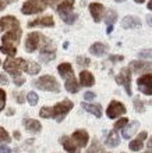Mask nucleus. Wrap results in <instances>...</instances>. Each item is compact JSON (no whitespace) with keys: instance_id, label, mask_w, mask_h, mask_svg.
Wrapping results in <instances>:
<instances>
[{"instance_id":"4468645a","label":"nucleus","mask_w":152,"mask_h":153,"mask_svg":"<svg viewBox=\"0 0 152 153\" xmlns=\"http://www.w3.org/2000/svg\"><path fill=\"white\" fill-rule=\"evenodd\" d=\"M89 11H91V16L94 18L95 22H99L102 18H103V14H105V8L102 4L99 3H92L89 4Z\"/></svg>"},{"instance_id":"c9c22d12","label":"nucleus","mask_w":152,"mask_h":153,"mask_svg":"<svg viewBox=\"0 0 152 153\" xmlns=\"http://www.w3.org/2000/svg\"><path fill=\"white\" fill-rule=\"evenodd\" d=\"M77 61H78V64H81V65H89L88 59H84V57H81V56L77 59Z\"/></svg>"},{"instance_id":"dca6fc26","label":"nucleus","mask_w":152,"mask_h":153,"mask_svg":"<svg viewBox=\"0 0 152 153\" xmlns=\"http://www.w3.org/2000/svg\"><path fill=\"white\" fill-rule=\"evenodd\" d=\"M88 132L87 131H84V129H78V131H76V132L73 134V141L76 142L77 145L80 146V148H82V146H87V143H88Z\"/></svg>"},{"instance_id":"ea45409f","label":"nucleus","mask_w":152,"mask_h":153,"mask_svg":"<svg viewBox=\"0 0 152 153\" xmlns=\"http://www.w3.org/2000/svg\"><path fill=\"white\" fill-rule=\"evenodd\" d=\"M16 99H17V102H18V103H22V100H24V96H22L21 93L17 92L16 93Z\"/></svg>"},{"instance_id":"f704fd0d","label":"nucleus","mask_w":152,"mask_h":153,"mask_svg":"<svg viewBox=\"0 0 152 153\" xmlns=\"http://www.w3.org/2000/svg\"><path fill=\"white\" fill-rule=\"evenodd\" d=\"M140 57H144V59H149V57H152V49H145V50H141V52H140Z\"/></svg>"},{"instance_id":"09e8293b","label":"nucleus","mask_w":152,"mask_h":153,"mask_svg":"<svg viewBox=\"0 0 152 153\" xmlns=\"http://www.w3.org/2000/svg\"><path fill=\"white\" fill-rule=\"evenodd\" d=\"M14 137H16L17 139H18V138H20V132H14Z\"/></svg>"},{"instance_id":"603ef678","label":"nucleus","mask_w":152,"mask_h":153,"mask_svg":"<svg viewBox=\"0 0 152 153\" xmlns=\"http://www.w3.org/2000/svg\"><path fill=\"white\" fill-rule=\"evenodd\" d=\"M116 1H123V0H116Z\"/></svg>"},{"instance_id":"ddd939ff","label":"nucleus","mask_w":152,"mask_h":153,"mask_svg":"<svg viewBox=\"0 0 152 153\" xmlns=\"http://www.w3.org/2000/svg\"><path fill=\"white\" fill-rule=\"evenodd\" d=\"M20 25H18V20H17L16 17H3L1 20H0V32L4 31V29H14V28H18Z\"/></svg>"},{"instance_id":"2eb2a0df","label":"nucleus","mask_w":152,"mask_h":153,"mask_svg":"<svg viewBox=\"0 0 152 153\" xmlns=\"http://www.w3.org/2000/svg\"><path fill=\"white\" fill-rule=\"evenodd\" d=\"M55 25V21H53L52 17H40V18H36L34 21H29L28 27L29 28H34V27H53Z\"/></svg>"},{"instance_id":"58836bf2","label":"nucleus","mask_w":152,"mask_h":153,"mask_svg":"<svg viewBox=\"0 0 152 153\" xmlns=\"http://www.w3.org/2000/svg\"><path fill=\"white\" fill-rule=\"evenodd\" d=\"M0 153H11V149L7 146H0Z\"/></svg>"},{"instance_id":"37998d69","label":"nucleus","mask_w":152,"mask_h":153,"mask_svg":"<svg viewBox=\"0 0 152 153\" xmlns=\"http://www.w3.org/2000/svg\"><path fill=\"white\" fill-rule=\"evenodd\" d=\"M147 22H148V25L152 28V14H149V16H147Z\"/></svg>"},{"instance_id":"c03bdc74","label":"nucleus","mask_w":152,"mask_h":153,"mask_svg":"<svg viewBox=\"0 0 152 153\" xmlns=\"http://www.w3.org/2000/svg\"><path fill=\"white\" fill-rule=\"evenodd\" d=\"M147 146H148V149H149V150H152V137L149 138V141H148V145H147Z\"/></svg>"},{"instance_id":"f8f14e48","label":"nucleus","mask_w":152,"mask_h":153,"mask_svg":"<svg viewBox=\"0 0 152 153\" xmlns=\"http://www.w3.org/2000/svg\"><path fill=\"white\" fill-rule=\"evenodd\" d=\"M39 40H40V33H38V32L29 33L28 38H27V42H25V49H27V52L32 53L34 50H36L38 46H39Z\"/></svg>"},{"instance_id":"3c124183","label":"nucleus","mask_w":152,"mask_h":153,"mask_svg":"<svg viewBox=\"0 0 152 153\" xmlns=\"http://www.w3.org/2000/svg\"><path fill=\"white\" fill-rule=\"evenodd\" d=\"M134 1H136V3H144V0H134Z\"/></svg>"},{"instance_id":"7c9ffc66","label":"nucleus","mask_w":152,"mask_h":153,"mask_svg":"<svg viewBox=\"0 0 152 153\" xmlns=\"http://www.w3.org/2000/svg\"><path fill=\"white\" fill-rule=\"evenodd\" d=\"M27 99H28V102H29V105H32V106H35L36 103H38V95H36L35 92H29L28 93V96H27Z\"/></svg>"},{"instance_id":"e433bc0d","label":"nucleus","mask_w":152,"mask_h":153,"mask_svg":"<svg viewBox=\"0 0 152 153\" xmlns=\"http://www.w3.org/2000/svg\"><path fill=\"white\" fill-rule=\"evenodd\" d=\"M0 84H1V85H7L8 84L7 76L4 75V74H0Z\"/></svg>"},{"instance_id":"1a4fd4ad","label":"nucleus","mask_w":152,"mask_h":153,"mask_svg":"<svg viewBox=\"0 0 152 153\" xmlns=\"http://www.w3.org/2000/svg\"><path fill=\"white\" fill-rule=\"evenodd\" d=\"M137 85H138V89L144 95H152V74H145V75L140 76L138 81H137Z\"/></svg>"},{"instance_id":"f3484780","label":"nucleus","mask_w":152,"mask_h":153,"mask_svg":"<svg viewBox=\"0 0 152 153\" xmlns=\"http://www.w3.org/2000/svg\"><path fill=\"white\" fill-rule=\"evenodd\" d=\"M130 68L133 73H144V71H152V64L147 61H131Z\"/></svg>"},{"instance_id":"864d4df0","label":"nucleus","mask_w":152,"mask_h":153,"mask_svg":"<svg viewBox=\"0 0 152 153\" xmlns=\"http://www.w3.org/2000/svg\"><path fill=\"white\" fill-rule=\"evenodd\" d=\"M147 153H152V152H147Z\"/></svg>"},{"instance_id":"a211bd4d","label":"nucleus","mask_w":152,"mask_h":153,"mask_svg":"<svg viewBox=\"0 0 152 153\" xmlns=\"http://www.w3.org/2000/svg\"><path fill=\"white\" fill-rule=\"evenodd\" d=\"M60 142H61V145H63V148L67 150L68 153H80V146L77 145L76 142H73L70 138L61 137Z\"/></svg>"},{"instance_id":"b1692460","label":"nucleus","mask_w":152,"mask_h":153,"mask_svg":"<svg viewBox=\"0 0 152 153\" xmlns=\"http://www.w3.org/2000/svg\"><path fill=\"white\" fill-rule=\"evenodd\" d=\"M24 127L28 129L29 132H39L40 128H42V127H40V124H39V121L31 120V118L24 120Z\"/></svg>"},{"instance_id":"5701e85b","label":"nucleus","mask_w":152,"mask_h":153,"mask_svg":"<svg viewBox=\"0 0 152 153\" xmlns=\"http://www.w3.org/2000/svg\"><path fill=\"white\" fill-rule=\"evenodd\" d=\"M119 143H120V137H119L116 129H113V131L109 132L108 138H106V145L110 146V148H116Z\"/></svg>"},{"instance_id":"393cba45","label":"nucleus","mask_w":152,"mask_h":153,"mask_svg":"<svg viewBox=\"0 0 152 153\" xmlns=\"http://www.w3.org/2000/svg\"><path fill=\"white\" fill-rule=\"evenodd\" d=\"M82 109L87 110V111H89V113H92L94 116L96 117H100L102 116V107H100V105H89V103H82Z\"/></svg>"},{"instance_id":"6ab92c4d","label":"nucleus","mask_w":152,"mask_h":153,"mask_svg":"<svg viewBox=\"0 0 152 153\" xmlns=\"http://www.w3.org/2000/svg\"><path fill=\"white\" fill-rule=\"evenodd\" d=\"M141 25V21L137 18V17L133 16H127L124 17L123 21H121V27L126 29H131V28H138Z\"/></svg>"},{"instance_id":"0eeeda50","label":"nucleus","mask_w":152,"mask_h":153,"mask_svg":"<svg viewBox=\"0 0 152 153\" xmlns=\"http://www.w3.org/2000/svg\"><path fill=\"white\" fill-rule=\"evenodd\" d=\"M49 0H28L22 6V13L24 14H35V13H42L48 7Z\"/></svg>"},{"instance_id":"9b49d317","label":"nucleus","mask_w":152,"mask_h":153,"mask_svg":"<svg viewBox=\"0 0 152 153\" xmlns=\"http://www.w3.org/2000/svg\"><path fill=\"white\" fill-rule=\"evenodd\" d=\"M106 113H108L109 118H117V117L123 116V114L126 113V107H124V105L123 103H120V102L113 100L112 103L109 105Z\"/></svg>"},{"instance_id":"f03ea898","label":"nucleus","mask_w":152,"mask_h":153,"mask_svg":"<svg viewBox=\"0 0 152 153\" xmlns=\"http://www.w3.org/2000/svg\"><path fill=\"white\" fill-rule=\"evenodd\" d=\"M21 38V29L20 27L14 29H8V32L6 35H3L1 38V46H0V50L4 53V54H8L10 57H13L17 52V45L20 42Z\"/></svg>"},{"instance_id":"423d86ee","label":"nucleus","mask_w":152,"mask_h":153,"mask_svg":"<svg viewBox=\"0 0 152 153\" xmlns=\"http://www.w3.org/2000/svg\"><path fill=\"white\" fill-rule=\"evenodd\" d=\"M25 63L27 61H24L22 59L10 57V59H7V60L4 61V70L16 78V76H20V73L25 68Z\"/></svg>"},{"instance_id":"a878e982","label":"nucleus","mask_w":152,"mask_h":153,"mask_svg":"<svg viewBox=\"0 0 152 153\" xmlns=\"http://www.w3.org/2000/svg\"><path fill=\"white\" fill-rule=\"evenodd\" d=\"M89 52H91V54H95V56H102L106 53V46L100 42H96L89 48Z\"/></svg>"},{"instance_id":"4c0bfd02","label":"nucleus","mask_w":152,"mask_h":153,"mask_svg":"<svg viewBox=\"0 0 152 153\" xmlns=\"http://www.w3.org/2000/svg\"><path fill=\"white\" fill-rule=\"evenodd\" d=\"M85 97V100H92V99H95V93H92V92H87L84 95Z\"/></svg>"},{"instance_id":"7ed1b4c3","label":"nucleus","mask_w":152,"mask_h":153,"mask_svg":"<svg viewBox=\"0 0 152 153\" xmlns=\"http://www.w3.org/2000/svg\"><path fill=\"white\" fill-rule=\"evenodd\" d=\"M59 74L63 76L64 79H66V89H67L68 92L71 93H76L78 91V82H77L76 76H74V73H73V68H71V64H68V63H61L59 67Z\"/></svg>"},{"instance_id":"4be33fe9","label":"nucleus","mask_w":152,"mask_h":153,"mask_svg":"<svg viewBox=\"0 0 152 153\" xmlns=\"http://www.w3.org/2000/svg\"><path fill=\"white\" fill-rule=\"evenodd\" d=\"M80 82L82 86H92L95 84V78L89 71H81L80 73Z\"/></svg>"},{"instance_id":"a19ab883","label":"nucleus","mask_w":152,"mask_h":153,"mask_svg":"<svg viewBox=\"0 0 152 153\" xmlns=\"http://www.w3.org/2000/svg\"><path fill=\"white\" fill-rule=\"evenodd\" d=\"M110 60L112 61H121L123 60V56H110Z\"/></svg>"},{"instance_id":"79ce46f5","label":"nucleus","mask_w":152,"mask_h":153,"mask_svg":"<svg viewBox=\"0 0 152 153\" xmlns=\"http://www.w3.org/2000/svg\"><path fill=\"white\" fill-rule=\"evenodd\" d=\"M6 6H7L6 0H0V11H1V10H4V8H6Z\"/></svg>"},{"instance_id":"412c9836","label":"nucleus","mask_w":152,"mask_h":153,"mask_svg":"<svg viewBox=\"0 0 152 153\" xmlns=\"http://www.w3.org/2000/svg\"><path fill=\"white\" fill-rule=\"evenodd\" d=\"M138 121H131L130 124H126V127L123 128V138L124 139H128V138H131L133 135H134V132H136L137 129H138Z\"/></svg>"},{"instance_id":"20e7f679","label":"nucleus","mask_w":152,"mask_h":153,"mask_svg":"<svg viewBox=\"0 0 152 153\" xmlns=\"http://www.w3.org/2000/svg\"><path fill=\"white\" fill-rule=\"evenodd\" d=\"M74 0H64L57 6V13L66 24H73L77 20V14L73 11Z\"/></svg>"},{"instance_id":"c756f323","label":"nucleus","mask_w":152,"mask_h":153,"mask_svg":"<svg viewBox=\"0 0 152 153\" xmlns=\"http://www.w3.org/2000/svg\"><path fill=\"white\" fill-rule=\"evenodd\" d=\"M100 152V145H99V142L96 141V139H94L92 141V145L89 146V149L87 153H99Z\"/></svg>"},{"instance_id":"bb28decb","label":"nucleus","mask_w":152,"mask_h":153,"mask_svg":"<svg viewBox=\"0 0 152 153\" xmlns=\"http://www.w3.org/2000/svg\"><path fill=\"white\" fill-rule=\"evenodd\" d=\"M25 73H28L29 75H35L40 71V67L38 63H34V61H27L25 63V68H24Z\"/></svg>"},{"instance_id":"39448f33","label":"nucleus","mask_w":152,"mask_h":153,"mask_svg":"<svg viewBox=\"0 0 152 153\" xmlns=\"http://www.w3.org/2000/svg\"><path fill=\"white\" fill-rule=\"evenodd\" d=\"M35 86L43 91H50V92H60V85L52 75H43L39 79L35 81Z\"/></svg>"},{"instance_id":"c85d7f7f","label":"nucleus","mask_w":152,"mask_h":153,"mask_svg":"<svg viewBox=\"0 0 152 153\" xmlns=\"http://www.w3.org/2000/svg\"><path fill=\"white\" fill-rule=\"evenodd\" d=\"M134 109H136L138 113H144L145 106H144V102L141 100L140 97H136V99H134Z\"/></svg>"},{"instance_id":"9d476101","label":"nucleus","mask_w":152,"mask_h":153,"mask_svg":"<svg viewBox=\"0 0 152 153\" xmlns=\"http://www.w3.org/2000/svg\"><path fill=\"white\" fill-rule=\"evenodd\" d=\"M45 46L40 50V60L43 63H49L52 61L55 57H56V52H55V48L52 46V42L48 39H45Z\"/></svg>"},{"instance_id":"cd10ccee","label":"nucleus","mask_w":152,"mask_h":153,"mask_svg":"<svg viewBox=\"0 0 152 153\" xmlns=\"http://www.w3.org/2000/svg\"><path fill=\"white\" fill-rule=\"evenodd\" d=\"M116 20H117V13L115 11V10H109V11L106 13V18H105L106 24H108V25H113L115 22H116Z\"/></svg>"},{"instance_id":"a18cd8bd","label":"nucleus","mask_w":152,"mask_h":153,"mask_svg":"<svg viewBox=\"0 0 152 153\" xmlns=\"http://www.w3.org/2000/svg\"><path fill=\"white\" fill-rule=\"evenodd\" d=\"M7 114H8V116H13V114H14V110H13V109H8L7 110Z\"/></svg>"},{"instance_id":"6e6552de","label":"nucleus","mask_w":152,"mask_h":153,"mask_svg":"<svg viewBox=\"0 0 152 153\" xmlns=\"http://www.w3.org/2000/svg\"><path fill=\"white\" fill-rule=\"evenodd\" d=\"M116 82L119 85H123L126 88V92L130 96L131 95V73L128 68H123L120 71V74L116 76Z\"/></svg>"},{"instance_id":"2f4dec72","label":"nucleus","mask_w":152,"mask_h":153,"mask_svg":"<svg viewBox=\"0 0 152 153\" xmlns=\"http://www.w3.org/2000/svg\"><path fill=\"white\" fill-rule=\"evenodd\" d=\"M0 142H10V135L7 134V131L0 127Z\"/></svg>"},{"instance_id":"f257e3e1","label":"nucleus","mask_w":152,"mask_h":153,"mask_svg":"<svg viewBox=\"0 0 152 153\" xmlns=\"http://www.w3.org/2000/svg\"><path fill=\"white\" fill-rule=\"evenodd\" d=\"M71 109H73V102L63 100L60 103H57L56 106H53V107H43V109H40L39 116L42 118H55L56 121L60 123Z\"/></svg>"},{"instance_id":"72a5a7b5","label":"nucleus","mask_w":152,"mask_h":153,"mask_svg":"<svg viewBox=\"0 0 152 153\" xmlns=\"http://www.w3.org/2000/svg\"><path fill=\"white\" fill-rule=\"evenodd\" d=\"M4 105H6V92L0 89V111L4 109Z\"/></svg>"},{"instance_id":"49530a36","label":"nucleus","mask_w":152,"mask_h":153,"mask_svg":"<svg viewBox=\"0 0 152 153\" xmlns=\"http://www.w3.org/2000/svg\"><path fill=\"white\" fill-rule=\"evenodd\" d=\"M112 31H113V25H109L108 27V33H110Z\"/></svg>"},{"instance_id":"de8ad7c7","label":"nucleus","mask_w":152,"mask_h":153,"mask_svg":"<svg viewBox=\"0 0 152 153\" xmlns=\"http://www.w3.org/2000/svg\"><path fill=\"white\" fill-rule=\"evenodd\" d=\"M14 1H17V0H6V3L10 4V3H14Z\"/></svg>"},{"instance_id":"8fccbe9b","label":"nucleus","mask_w":152,"mask_h":153,"mask_svg":"<svg viewBox=\"0 0 152 153\" xmlns=\"http://www.w3.org/2000/svg\"><path fill=\"white\" fill-rule=\"evenodd\" d=\"M148 8H149V10H152V0H151V1H149V3H148Z\"/></svg>"},{"instance_id":"aec40b11","label":"nucleus","mask_w":152,"mask_h":153,"mask_svg":"<svg viewBox=\"0 0 152 153\" xmlns=\"http://www.w3.org/2000/svg\"><path fill=\"white\" fill-rule=\"evenodd\" d=\"M145 138H147V132L142 131V132H141L140 135L134 139V141L130 142V149H131L133 152H138V150H141L142 149V145H144Z\"/></svg>"},{"instance_id":"473e14b6","label":"nucleus","mask_w":152,"mask_h":153,"mask_svg":"<svg viewBox=\"0 0 152 153\" xmlns=\"http://www.w3.org/2000/svg\"><path fill=\"white\" fill-rule=\"evenodd\" d=\"M128 123V120L127 118H120V120L117 121L116 124H115V129H121V128H124V127H126V124H127Z\"/></svg>"}]
</instances>
